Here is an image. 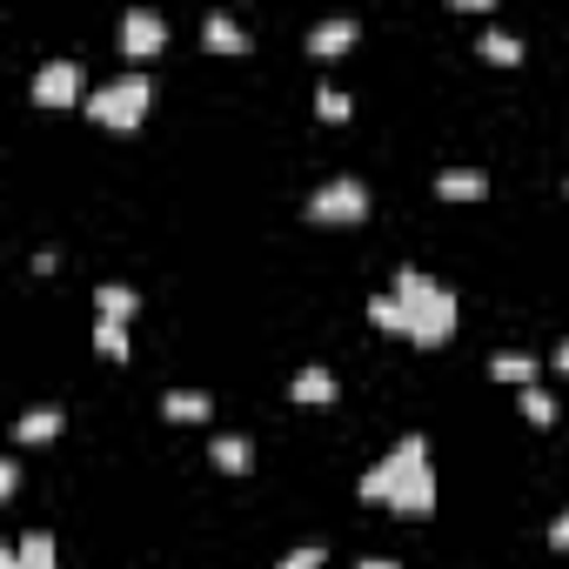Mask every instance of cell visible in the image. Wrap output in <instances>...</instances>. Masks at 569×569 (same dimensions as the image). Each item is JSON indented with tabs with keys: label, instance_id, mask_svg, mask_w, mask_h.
Returning a JSON list of instances; mask_svg holds the SVG:
<instances>
[{
	"label": "cell",
	"instance_id": "cell-3",
	"mask_svg": "<svg viewBox=\"0 0 569 569\" xmlns=\"http://www.w3.org/2000/svg\"><path fill=\"white\" fill-rule=\"evenodd\" d=\"M148 101H154L148 74H141V68H128V74H114V81H101V88L88 94V114H94L101 128H141Z\"/></svg>",
	"mask_w": 569,
	"mask_h": 569
},
{
	"label": "cell",
	"instance_id": "cell-24",
	"mask_svg": "<svg viewBox=\"0 0 569 569\" xmlns=\"http://www.w3.org/2000/svg\"><path fill=\"white\" fill-rule=\"evenodd\" d=\"M549 542H556V549H569V509H562V516L549 522Z\"/></svg>",
	"mask_w": 569,
	"mask_h": 569
},
{
	"label": "cell",
	"instance_id": "cell-17",
	"mask_svg": "<svg viewBox=\"0 0 569 569\" xmlns=\"http://www.w3.org/2000/svg\"><path fill=\"white\" fill-rule=\"evenodd\" d=\"M14 556H21V569H61V556H54V536H48V529H28V536L14 542Z\"/></svg>",
	"mask_w": 569,
	"mask_h": 569
},
{
	"label": "cell",
	"instance_id": "cell-25",
	"mask_svg": "<svg viewBox=\"0 0 569 569\" xmlns=\"http://www.w3.org/2000/svg\"><path fill=\"white\" fill-rule=\"evenodd\" d=\"M356 569H402V562H389V556H362Z\"/></svg>",
	"mask_w": 569,
	"mask_h": 569
},
{
	"label": "cell",
	"instance_id": "cell-2",
	"mask_svg": "<svg viewBox=\"0 0 569 569\" xmlns=\"http://www.w3.org/2000/svg\"><path fill=\"white\" fill-rule=\"evenodd\" d=\"M396 302H402V316H409V342L416 349H442L449 336H456V289L449 281H436L429 268H396V289H389Z\"/></svg>",
	"mask_w": 569,
	"mask_h": 569
},
{
	"label": "cell",
	"instance_id": "cell-1",
	"mask_svg": "<svg viewBox=\"0 0 569 569\" xmlns=\"http://www.w3.org/2000/svg\"><path fill=\"white\" fill-rule=\"evenodd\" d=\"M362 502H382L396 516H429L436 509V462H429V442L422 436H402L382 462H369V476L356 482Z\"/></svg>",
	"mask_w": 569,
	"mask_h": 569
},
{
	"label": "cell",
	"instance_id": "cell-15",
	"mask_svg": "<svg viewBox=\"0 0 569 569\" xmlns=\"http://www.w3.org/2000/svg\"><path fill=\"white\" fill-rule=\"evenodd\" d=\"M61 429H68V416H61V409H28V416L14 422V436H21V442H54Z\"/></svg>",
	"mask_w": 569,
	"mask_h": 569
},
{
	"label": "cell",
	"instance_id": "cell-19",
	"mask_svg": "<svg viewBox=\"0 0 569 569\" xmlns=\"http://www.w3.org/2000/svg\"><path fill=\"white\" fill-rule=\"evenodd\" d=\"M94 349H101L108 362H128V356H134V342H128V322H94Z\"/></svg>",
	"mask_w": 569,
	"mask_h": 569
},
{
	"label": "cell",
	"instance_id": "cell-12",
	"mask_svg": "<svg viewBox=\"0 0 569 569\" xmlns=\"http://www.w3.org/2000/svg\"><path fill=\"white\" fill-rule=\"evenodd\" d=\"M476 54H482V61H496V68H516V61H522V41H516L509 28H482Z\"/></svg>",
	"mask_w": 569,
	"mask_h": 569
},
{
	"label": "cell",
	"instance_id": "cell-9",
	"mask_svg": "<svg viewBox=\"0 0 569 569\" xmlns=\"http://www.w3.org/2000/svg\"><path fill=\"white\" fill-rule=\"evenodd\" d=\"M436 194L442 201H476V194H489V174L482 168H442L436 174Z\"/></svg>",
	"mask_w": 569,
	"mask_h": 569
},
{
	"label": "cell",
	"instance_id": "cell-23",
	"mask_svg": "<svg viewBox=\"0 0 569 569\" xmlns=\"http://www.w3.org/2000/svg\"><path fill=\"white\" fill-rule=\"evenodd\" d=\"M14 489H21V462H14V456H8V462H0V502H8V496H14Z\"/></svg>",
	"mask_w": 569,
	"mask_h": 569
},
{
	"label": "cell",
	"instance_id": "cell-7",
	"mask_svg": "<svg viewBox=\"0 0 569 569\" xmlns=\"http://www.w3.org/2000/svg\"><path fill=\"white\" fill-rule=\"evenodd\" d=\"M356 34H362V21H356V14H329V21H316V28H309V54H316V61H336L342 48H356Z\"/></svg>",
	"mask_w": 569,
	"mask_h": 569
},
{
	"label": "cell",
	"instance_id": "cell-20",
	"mask_svg": "<svg viewBox=\"0 0 569 569\" xmlns=\"http://www.w3.org/2000/svg\"><path fill=\"white\" fill-rule=\"evenodd\" d=\"M516 402H522V416H529V422H536V429H549V422H556V416H562V409H556V396H549V389H542V382H536V389H516Z\"/></svg>",
	"mask_w": 569,
	"mask_h": 569
},
{
	"label": "cell",
	"instance_id": "cell-21",
	"mask_svg": "<svg viewBox=\"0 0 569 569\" xmlns=\"http://www.w3.org/2000/svg\"><path fill=\"white\" fill-rule=\"evenodd\" d=\"M349 108H356V101H349V88H336V81H322V88H316V114H322V121H349Z\"/></svg>",
	"mask_w": 569,
	"mask_h": 569
},
{
	"label": "cell",
	"instance_id": "cell-10",
	"mask_svg": "<svg viewBox=\"0 0 569 569\" xmlns=\"http://www.w3.org/2000/svg\"><path fill=\"white\" fill-rule=\"evenodd\" d=\"M134 309H141V296L128 289V281H101V289H94V316L101 322H128Z\"/></svg>",
	"mask_w": 569,
	"mask_h": 569
},
{
	"label": "cell",
	"instance_id": "cell-13",
	"mask_svg": "<svg viewBox=\"0 0 569 569\" xmlns=\"http://www.w3.org/2000/svg\"><path fill=\"white\" fill-rule=\"evenodd\" d=\"M489 376H502V382H516V389H536V356L502 349V356H489Z\"/></svg>",
	"mask_w": 569,
	"mask_h": 569
},
{
	"label": "cell",
	"instance_id": "cell-27",
	"mask_svg": "<svg viewBox=\"0 0 569 569\" xmlns=\"http://www.w3.org/2000/svg\"><path fill=\"white\" fill-rule=\"evenodd\" d=\"M562 188H569V181H562Z\"/></svg>",
	"mask_w": 569,
	"mask_h": 569
},
{
	"label": "cell",
	"instance_id": "cell-5",
	"mask_svg": "<svg viewBox=\"0 0 569 569\" xmlns=\"http://www.w3.org/2000/svg\"><path fill=\"white\" fill-rule=\"evenodd\" d=\"M81 94H88V74H81L74 54H54V61L34 68V101H41V108H74Z\"/></svg>",
	"mask_w": 569,
	"mask_h": 569
},
{
	"label": "cell",
	"instance_id": "cell-11",
	"mask_svg": "<svg viewBox=\"0 0 569 569\" xmlns=\"http://www.w3.org/2000/svg\"><path fill=\"white\" fill-rule=\"evenodd\" d=\"M161 416H174V422H214V402L201 389H168L161 396Z\"/></svg>",
	"mask_w": 569,
	"mask_h": 569
},
{
	"label": "cell",
	"instance_id": "cell-14",
	"mask_svg": "<svg viewBox=\"0 0 569 569\" xmlns=\"http://www.w3.org/2000/svg\"><path fill=\"white\" fill-rule=\"evenodd\" d=\"M336 389H342V382H336L329 369H296V382H289L296 402H336Z\"/></svg>",
	"mask_w": 569,
	"mask_h": 569
},
{
	"label": "cell",
	"instance_id": "cell-8",
	"mask_svg": "<svg viewBox=\"0 0 569 569\" xmlns=\"http://www.w3.org/2000/svg\"><path fill=\"white\" fill-rule=\"evenodd\" d=\"M201 41H208L214 54H248V28H241L228 8H214V14L201 21Z\"/></svg>",
	"mask_w": 569,
	"mask_h": 569
},
{
	"label": "cell",
	"instance_id": "cell-18",
	"mask_svg": "<svg viewBox=\"0 0 569 569\" xmlns=\"http://www.w3.org/2000/svg\"><path fill=\"white\" fill-rule=\"evenodd\" d=\"M369 322L382 329V336H409V316H402V302L382 289V296H369Z\"/></svg>",
	"mask_w": 569,
	"mask_h": 569
},
{
	"label": "cell",
	"instance_id": "cell-16",
	"mask_svg": "<svg viewBox=\"0 0 569 569\" xmlns=\"http://www.w3.org/2000/svg\"><path fill=\"white\" fill-rule=\"evenodd\" d=\"M208 456H214V469H228V476H248V462H254L248 436H214V442H208Z\"/></svg>",
	"mask_w": 569,
	"mask_h": 569
},
{
	"label": "cell",
	"instance_id": "cell-26",
	"mask_svg": "<svg viewBox=\"0 0 569 569\" xmlns=\"http://www.w3.org/2000/svg\"><path fill=\"white\" fill-rule=\"evenodd\" d=\"M556 369H562V376H569V336H562V342H556Z\"/></svg>",
	"mask_w": 569,
	"mask_h": 569
},
{
	"label": "cell",
	"instance_id": "cell-4",
	"mask_svg": "<svg viewBox=\"0 0 569 569\" xmlns=\"http://www.w3.org/2000/svg\"><path fill=\"white\" fill-rule=\"evenodd\" d=\"M369 214V188L356 174H329L316 194H309V221H329V228H349Z\"/></svg>",
	"mask_w": 569,
	"mask_h": 569
},
{
	"label": "cell",
	"instance_id": "cell-22",
	"mask_svg": "<svg viewBox=\"0 0 569 569\" xmlns=\"http://www.w3.org/2000/svg\"><path fill=\"white\" fill-rule=\"evenodd\" d=\"M322 562H329V549H322V542H302V549H289V556H281L274 569H322Z\"/></svg>",
	"mask_w": 569,
	"mask_h": 569
},
{
	"label": "cell",
	"instance_id": "cell-6",
	"mask_svg": "<svg viewBox=\"0 0 569 569\" xmlns=\"http://www.w3.org/2000/svg\"><path fill=\"white\" fill-rule=\"evenodd\" d=\"M161 48H168V21H161L154 8H128V14H121V54L154 61Z\"/></svg>",
	"mask_w": 569,
	"mask_h": 569
}]
</instances>
